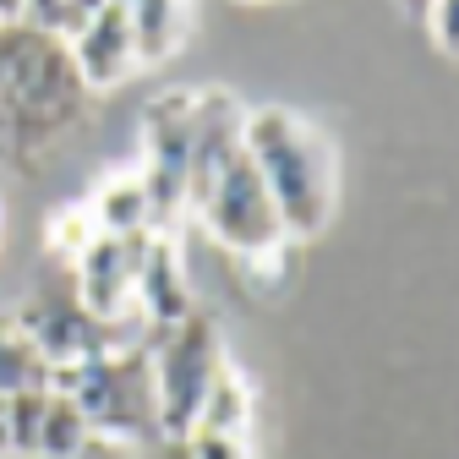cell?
I'll return each mask as SVG.
<instances>
[{
    "mask_svg": "<svg viewBox=\"0 0 459 459\" xmlns=\"http://www.w3.org/2000/svg\"><path fill=\"white\" fill-rule=\"evenodd\" d=\"M93 437V427L82 421V411L72 405V394L49 388V405H44V432H39V454L33 459H77V448Z\"/></svg>",
    "mask_w": 459,
    "mask_h": 459,
    "instance_id": "7c38bea8",
    "label": "cell"
},
{
    "mask_svg": "<svg viewBox=\"0 0 459 459\" xmlns=\"http://www.w3.org/2000/svg\"><path fill=\"white\" fill-rule=\"evenodd\" d=\"M72 49H77V72H82L88 82H115V77L137 61V39H132L126 6H104V12L72 39Z\"/></svg>",
    "mask_w": 459,
    "mask_h": 459,
    "instance_id": "9c48e42d",
    "label": "cell"
},
{
    "mask_svg": "<svg viewBox=\"0 0 459 459\" xmlns=\"http://www.w3.org/2000/svg\"><path fill=\"white\" fill-rule=\"evenodd\" d=\"M148 356H153L159 427L176 432V437H192V432H197V416H203V399H208V388H213L219 372H224L213 317L192 312V317H181V323L159 328V344H153Z\"/></svg>",
    "mask_w": 459,
    "mask_h": 459,
    "instance_id": "3957f363",
    "label": "cell"
},
{
    "mask_svg": "<svg viewBox=\"0 0 459 459\" xmlns=\"http://www.w3.org/2000/svg\"><path fill=\"white\" fill-rule=\"evenodd\" d=\"M247 159L284 219V236H317L333 213V153L290 109L247 115Z\"/></svg>",
    "mask_w": 459,
    "mask_h": 459,
    "instance_id": "6da1fadb",
    "label": "cell"
},
{
    "mask_svg": "<svg viewBox=\"0 0 459 459\" xmlns=\"http://www.w3.org/2000/svg\"><path fill=\"white\" fill-rule=\"evenodd\" d=\"M44 405H49V388H22L6 399V443L17 459L39 454V432H44Z\"/></svg>",
    "mask_w": 459,
    "mask_h": 459,
    "instance_id": "5bb4252c",
    "label": "cell"
},
{
    "mask_svg": "<svg viewBox=\"0 0 459 459\" xmlns=\"http://www.w3.org/2000/svg\"><path fill=\"white\" fill-rule=\"evenodd\" d=\"M192 104L197 99H181L169 93L159 104H148L143 115V192H148V213L153 224H169L181 208H186V192H192Z\"/></svg>",
    "mask_w": 459,
    "mask_h": 459,
    "instance_id": "8992f818",
    "label": "cell"
},
{
    "mask_svg": "<svg viewBox=\"0 0 459 459\" xmlns=\"http://www.w3.org/2000/svg\"><path fill=\"white\" fill-rule=\"evenodd\" d=\"M22 17H28L33 28H44V33H61V28H66V0H28Z\"/></svg>",
    "mask_w": 459,
    "mask_h": 459,
    "instance_id": "ac0fdd59",
    "label": "cell"
},
{
    "mask_svg": "<svg viewBox=\"0 0 459 459\" xmlns=\"http://www.w3.org/2000/svg\"><path fill=\"white\" fill-rule=\"evenodd\" d=\"M77 301L93 317H126L137 301V236H93L77 252Z\"/></svg>",
    "mask_w": 459,
    "mask_h": 459,
    "instance_id": "52a82bcc",
    "label": "cell"
},
{
    "mask_svg": "<svg viewBox=\"0 0 459 459\" xmlns=\"http://www.w3.org/2000/svg\"><path fill=\"white\" fill-rule=\"evenodd\" d=\"M104 6H115V0H66V28H61V33H66V39H77V33H82Z\"/></svg>",
    "mask_w": 459,
    "mask_h": 459,
    "instance_id": "d6986e66",
    "label": "cell"
},
{
    "mask_svg": "<svg viewBox=\"0 0 459 459\" xmlns=\"http://www.w3.org/2000/svg\"><path fill=\"white\" fill-rule=\"evenodd\" d=\"M33 344L44 351V361L61 372V367H77V361H93V356H109V351H132V323L126 317H93L77 290H39V301H28V312L17 317Z\"/></svg>",
    "mask_w": 459,
    "mask_h": 459,
    "instance_id": "5b68a950",
    "label": "cell"
},
{
    "mask_svg": "<svg viewBox=\"0 0 459 459\" xmlns=\"http://www.w3.org/2000/svg\"><path fill=\"white\" fill-rule=\"evenodd\" d=\"M12 454V443H6V399H0V459Z\"/></svg>",
    "mask_w": 459,
    "mask_h": 459,
    "instance_id": "7402d4cb",
    "label": "cell"
},
{
    "mask_svg": "<svg viewBox=\"0 0 459 459\" xmlns=\"http://www.w3.org/2000/svg\"><path fill=\"white\" fill-rule=\"evenodd\" d=\"M405 12H432V0H405Z\"/></svg>",
    "mask_w": 459,
    "mask_h": 459,
    "instance_id": "603a6c76",
    "label": "cell"
},
{
    "mask_svg": "<svg viewBox=\"0 0 459 459\" xmlns=\"http://www.w3.org/2000/svg\"><path fill=\"white\" fill-rule=\"evenodd\" d=\"M93 224H99V236H148L153 213H148V192H143V181L132 176V181L104 186L99 203H93Z\"/></svg>",
    "mask_w": 459,
    "mask_h": 459,
    "instance_id": "8fae6325",
    "label": "cell"
},
{
    "mask_svg": "<svg viewBox=\"0 0 459 459\" xmlns=\"http://www.w3.org/2000/svg\"><path fill=\"white\" fill-rule=\"evenodd\" d=\"M49 383H55V367L44 361L33 333L17 317H0V399H12L22 388H49Z\"/></svg>",
    "mask_w": 459,
    "mask_h": 459,
    "instance_id": "30bf717a",
    "label": "cell"
},
{
    "mask_svg": "<svg viewBox=\"0 0 459 459\" xmlns=\"http://www.w3.org/2000/svg\"><path fill=\"white\" fill-rule=\"evenodd\" d=\"M192 459H252L236 432H192Z\"/></svg>",
    "mask_w": 459,
    "mask_h": 459,
    "instance_id": "2e32d148",
    "label": "cell"
},
{
    "mask_svg": "<svg viewBox=\"0 0 459 459\" xmlns=\"http://www.w3.org/2000/svg\"><path fill=\"white\" fill-rule=\"evenodd\" d=\"M77 459H126V454H121V443H115V437H88L77 448Z\"/></svg>",
    "mask_w": 459,
    "mask_h": 459,
    "instance_id": "ffe728a7",
    "label": "cell"
},
{
    "mask_svg": "<svg viewBox=\"0 0 459 459\" xmlns=\"http://www.w3.org/2000/svg\"><path fill=\"white\" fill-rule=\"evenodd\" d=\"M22 6H28V0H0V22H17Z\"/></svg>",
    "mask_w": 459,
    "mask_h": 459,
    "instance_id": "44dd1931",
    "label": "cell"
},
{
    "mask_svg": "<svg viewBox=\"0 0 459 459\" xmlns=\"http://www.w3.org/2000/svg\"><path fill=\"white\" fill-rule=\"evenodd\" d=\"M432 28L448 55H459V0H432Z\"/></svg>",
    "mask_w": 459,
    "mask_h": 459,
    "instance_id": "e0dca14e",
    "label": "cell"
},
{
    "mask_svg": "<svg viewBox=\"0 0 459 459\" xmlns=\"http://www.w3.org/2000/svg\"><path fill=\"white\" fill-rule=\"evenodd\" d=\"M241 427H247V388L230 377V372H219V383H213L208 399H203L197 432H236V437H241Z\"/></svg>",
    "mask_w": 459,
    "mask_h": 459,
    "instance_id": "9a60e30c",
    "label": "cell"
},
{
    "mask_svg": "<svg viewBox=\"0 0 459 459\" xmlns=\"http://www.w3.org/2000/svg\"><path fill=\"white\" fill-rule=\"evenodd\" d=\"M6 459H17V454H6Z\"/></svg>",
    "mask_w": 459,
    "mask_h": 459,
    "instance_id": "cb8c5ba5",
    "label": "cell"
},
{
    "mask_svg": "<svg viewBox=\"0 0 459 459\" xmlns=\"http://www.w3.org/2000/svg\"><path fill=\"white\" fill-rule=\"evenodd\" d=\"M49 388L72 394V405L82 411L93 437H148V432H159L153 356L143 351V344L77 361V367H61Z\"/></svg>",
    "mask_w": 459,
    "mask_h": 459,
    "instance_id": "7a4b0ae2",
    "label": "cell"
},
{
    "mask_svg": "<svg viewBox=\"0 0 459 459\" xmlns=\"http://www.w3.org/2000/svg\"><path fill=\"white\" fill-rule=\"evenodd\" d=\"M126 17H132L137 55L159 61V55L176 44V33H181V0H126Z\"/></svg>",
    "mask_w": 459,
    "mask_h": 459,
    "instance_id": "4fadbf2b",
    "label": "cell"
},
{
    "mask_svg": "<svg viewBox=\"0 0 459 459\" xmlns=\"http://www.w3.org/2000/svg\"><path fill=\"white\" fill-rule=\"evenodd\" d=\"M197 213L208 224V236L219 247H230V252H241V257H268V252H279L284 241H290L268 186H263V176H257V164L247 159V148L213 176V186L203 192Z\"/></svg>",
    "mask_w": 459,
    "mask_h": 459,
    "instance_id": "277c9868",
    "label": "cell"
},
{
    "mask_svg": "<svg viewBox=\"0 0 459 459\" xmlns=\"http://www.w3.org/2000/svg\"><path fill=\"white\" fill-rule=\"evenodd\" d=\"M137 301H143V317L153 328H169L192 317V296H186V273H181V257L164 236H137Z\"/></svg>",
    "mask_w": 459,
    "mask_h": 459,
    "instance_id": "ba28073f",
    "label": "cell"
}]
</instances>
